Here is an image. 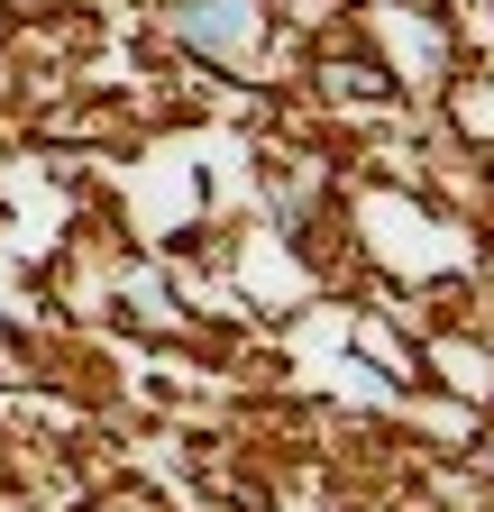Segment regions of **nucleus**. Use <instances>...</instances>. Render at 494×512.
<instances>
[{"mask_svg": "<svg viewBox=\"0 0 494 512\" xmlns=\"http://www.w3.org/2000/svg\"><path fill=\"white\" fill-rule=\"evenodd\" d=\"M174 37L183 46H211V55H238V46H257V10H247V0H183Z\"/></svg>", "mask_w": 494, "mask_h": 512, "instance_id": "nucleus-1", "label": "nucleus"}]
</instances>
